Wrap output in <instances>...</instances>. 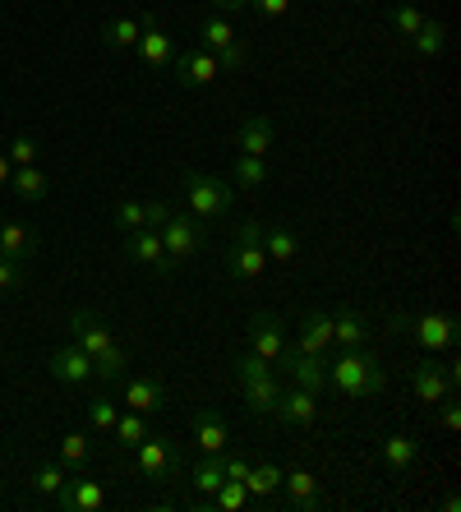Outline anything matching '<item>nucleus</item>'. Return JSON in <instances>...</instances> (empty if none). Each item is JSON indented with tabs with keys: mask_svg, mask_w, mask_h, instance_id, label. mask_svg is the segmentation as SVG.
I'll list each match as a JSON object with an SVG mask.
<instances>
[{
	"mask_svg": "<svg viewBox=\"0 0 461 512\" xmlns=\"http://www.w3.org/2000/svg\"><path fill=\"white\" fill-rule=\"evenodd\" d=\"M70 342H79L93 360V383H120L125 370H130V356H125V346L116 342L107 323L97 319L88 310H74L70 314Z\"/></svg>",
	"mask_w": 461,
	"mask_h": 512,
	"instance_id": "nucleus-1",
	"label": "nucleus"
},
{
	"mask_svg": "<svg viewBox=\"0 0 461 512\" xmlns=\"http://www.w3.org/2000/svg\"><path fill=\"white\" fill-rule=\"evenodd\" d=\"M328 383L342 397H379L388 388V374H383V360L369 356V351H342V356L328 365Z\"/></svg>",
	"mask_w": 461,
	"mask_h": 512,
	"instance_id": "nucleus-2",
	"label": "nucleus"
},
{
	"mask_svg": "<svg viewBox=\"0 0 461 512\" xmlns=\"http://www.w3.org/2000/svg\"><path fill=\"white\" fill-rule=\"evenodd\" d=\"M392 328H397V333H411V342L425 346L429 356L457 346V319H452V314H434V310H425V314H392Z\"/></svg>",
	"mask_w": 461,
	"mask_h": 512,
	"instance_id": "nucleus-3",
	"label": "nucleus"
},
{
	"mask_svg": "<svg viewBox=\"0 0 461 512\" xmlns=\"http://www.w3.org/2000/svg\"><path fill=\"white\" fill-rule=\"evenodd\" d=\"M180 190H185V203H190V213L199 217V222L231 213V203H236V190H231L226 180H217V176H199V171H190V176L180 180Z\"/></svg>",
	"mask_w": 461,
	"mask_h": 512,
	"instance_id": "nucleus-4",
	"label": "nucleus"
},
{
	"mask_svg": "<svg viewBox=\"0 0 461 512\" xmlns=\"http://www.w3.org/2000/svg\"><path fill=\"white\" fill-rule=\"evenodd\" d=\"M199 47L213 51L222 70H245V65H249V47L240 42L236 28L226 24L222 14H208V19L199 24Z\"/></svg>",
	"mask_w": 461,
	"mask_h": 512,
	"instance_id": "nucleus-5",
	"label": "nucleus"
},
{
	"mask_svg": "<svg viewBox=\"0 0 461 512\" xmlns=\"http://www.w3.org/2000/svg\"><path fill=\"white\" fill-rule=\"evenodd\" d=\"M157 236H162V250L176 268L203 250V227L194 213H166L162 222H157Z\"/></svg>",
	"mask_w": 461,
	"mask_h": 512,
	"instance_id": "nucleus-6",
	"label": "nucleus"
},
{
	"mask_svg": "<svg viewBox=\"0 0 461 512\" xmlns=\"http://www.w3.org/2000/svg\"><path fill=\"white\" fill-rule=\"evenodd\" d=\"M277 370H286V379L296 388H309V393H323L328 388V356H305L296 346H286L277 356Z\"/></svg>",
	"mask_w": 461,
	"mask_h": 512,
	"instance_id": "nucleus-7",
	"label": "nucleus"
},
{
	"mask_svg": "<svg viewBox=\"0 0 461 512\" xmlns=\"http://www.w3.org/2000/svg\"><path fill=\"white\" fill-rule=\"evenodd\" d=\"M222 268H226V277H236V282H263L268 254H263V245H254V240H231L222 250Z\"/></svg>",
	"mask_w": 461,
	"mask_h": 512,
	"instance_id": "nucleus-8",
	"label": "nucleus"
},
{
	"mask_svg": "<svg viewBox=\"0 0 461 512\" xmlns=\"http://www.w3.org/2000/svg\"><path fill=\"white\" fill-rule=\"evenodd\" d=\"M249 351L254 356H263L268 365H277V356L286 351V328L277 314L259 310V314H249Z\"/></svg>",
	"mask_w": 461,
	"mask_h": 512,
	"instance_id": "nucleus-9",
	"label": "nucleus"
},
{
	"mask_svg": "<svg viewBox=\"0 0 461 512\" xmlns=\"http://www.w3.org/2000/svg\"><path fill=\"white\" fill-rule=\"evenodd\" d=\"M171 74H176L180 88H208L217 74H222V65H217L213 51L194 47V51H180V56L171 60Z\"/></svg>",
	"mask_w": 461,
	"mask_h": 512,
	"instance_id": "nucleus-10",
	"label": "nucleus"
},
{
	"mask_svg": "<svg viewBox=\"0 0 461 512\" xmlns=\"http://www.w3.org/2000/svg\"><path fill=\"white\" fill-rule=\"evenodd\" d=\"M406 379H411V393L420 397L425 406H434V402H443L448 393H457L448 383V374H443V365H438L434 356L429 360H415V365H406Z\"/></svg>",
	"mask_w": 461,
	"mask_h": 512,
	"instance_id": "nucleus-11",
	"label": "nucleus"
},
{
	"mask_svg": "<svg viewBox=\"0 0 461 512\" xmlns=\"http://www.w3.org/2000/svg\"><path fill=\"white\" fill-rule=\"evenodd\" d=\"M272 416L282 420V425L291 429H309L314 420H319V393H309V388H282V397H277V411Z\"/></svg>",
	"mask_w": 461,
	"mask_h": 512,
	"instance_id": "nucleus-12",
	"label": "nucleus"
},
{
	"mask_svg": "<svg viewBox=\"0 0 461 512\" xmlns=\"http://www.w3.org/2000/svg\"><path fill=\"white\" fill-rule=\"evenodd\" d=\"M125 254H130L134 263H148L157 277H171V273H176V263L166 259V250H162V236H157V227L130 231V236H125Z\"/></svg>",
	"mask_w": 461,
	"mask_h": 512,
	"instance_id": "nucleus-13",
	"label": "nucleus"
},
{
	"mask_svg": "<svg viewBox=\"0 0 461 512\" xmlns=\"http://www.w3.org/2000/svg\"><path fill=\"white\" fill-rule=\"evenodd\" d=\"M102 503H107V489H102V480L83 476V471H79V480H65V489L56 494V508L60 512H97Z\"/></svg>",
	"mask_w": 461,
	"mask_h": 512,
	"instance_id": "nucleus-14",
	"label": "nucleus"
},
{
	"mask_svg": "<svg viewBox=\"0 0 461 512\" xmlns=\"http://www.w3.org/2000/svg\"><path fill=\"white\" fill-rule=\"evenodd\" d=\"M51 374H56L60 383H93V360H88V351H83L79 342H60L56 351H51Z\"/></svg>",
	"mask_w": 461,
	"mask_h": 512,
	"instance_id": "nucleus-15",
	"label": "nucleus"
},
{
	"mask_svg": "<svg viewBox=\"0 0 461 512\" xmlns=\"http://www.w3.org/2000/svg\"><path fill=\"white\" fill-rule=\"evenodd\" d=\"M120 383H125V406L139 411V416H153V411L166 406V388H162V379H153V374H125Z\"/></svg>",
	"mask_w": 461,
	"mask_h": 512,
	"instance_id": "nucleus-16",
	"label": "nucleus"
},
{
	"mask_svg": "<svg viewBox=\"0 0 461 512\" xmlns=\"http://www.w3.org/2000/svg\"><path fill=\"white\" fill-rule=\"evenodd\" d=\"M226 443H231L226 420L217 416V411H208V406H199V411H194V448H199L203 457H217Z\"/></svg>",
	"mask_w": 461,
	"mask_h": 512,
	"instance_id": "nucleus-17",
	"label": "nucleus"
},
{
	"mask_svg": "<svg viewBox=\"0 0 461 512\" xmlns=\"http://www.w3.org/2000/svg\"><path fill=\"white\" fill-rule=\"evenodd\" d=\"M139 453V471L148 480H162L176 471V453H171V439H162V434H148V439L134 448Z\"/></svg>",
	"mask_w": 461,
	"mask_h": 512,
	"instance_id": "nucleus-18",
	"label": "nucleus"
},
{
	"mask_svg": "<svg viewBox=\"0 0 461 512\" xmlns=\"http://www.w3.org/2000/svg\"><path fill=\"white\" fill-rule=\"evenodd\" d=\"M328 346H332V314L309 310L305 319H300L296 351H305V356H328Z\"/></svg>",
	"mask_w": 461,
	"mask_h": 512,
	"instance_id": "nucleus-19",
	"label": "nucleus"
},
{
	"mask_svg": "<svg viewBox=\"0 0 461 512\" xmlns=\"http://www.w3.org/2000/svg\"><path fill=\"white\" fill-rule=\"evenodd\" d=\"M282 489H286V503H291V508H300V512L323 508V489H319V476H314V471H286Z\"/></svg>",
	"mask_w": 461,
	"mask_h": 512,
	"instance_id": "nucleus-20",
	"label": "nucleus"
},
{
	"mask_svg": "<svg viewBox=\"0 0 461 512\" xmlns=\"http://www.w3.org/2000/svg\"><path fill=\"white\" fill-rule=\"evenodd\" d=\"M0 254L28 268V263H33V254H37V231L28 227V222H10V217H5V231H0Z\"/></svg>",
	"mask_w": 461,
	"mask_h": 512,
	"instance_id": "nucleus-21",
	"label": "nucleus"
},
{
	"mask_svg": "<svg viewBox=\"0 0 461 512\" xmlns=\"http://www.w3.org/2000/svg\"><path fill=\"white\" fill-rule=\"evenodd\" d=\"M236 139H240V153L263 157L272 148V116H268V111H249V116L240 120Z\"/></svg>",
	"mask_w": 461,
	"mask_h": 512,
	"instance_id": "nucleus-22",
	"label": "nucleus"
},
{
	"mask_svg": "<svg viewBox=\"0 0 461 512\" xmlns=\"http://www.w3.org/2000/svg\"><path fill=\"white\" fill-rule=\"evenodd\" d=\"M263 254H268V263H296L300 236L286 222H263Z\"/></svg>",
	"mask_w": 461,
	"mask_h": 512,
	"instance_id": "nucleus-23",
	"label": "nucleus"
},
{
	"mask_svg": "<svg viewBox=\"0 0 461 512\" xmlns=\"http://www.w3.org/2000/svg\"><path fill=\"white\" fill-rule=\"evenodd\" d=\"M240 397H245L249 416L268 420L272 411H277V397H282V383H277V374H268V379H249V383H240Z\"/></svg>",
	"mask_w": 461,
	"mask_h": 512,
	"instance_id": "nucleus-24",
	"label": "nucleus"
},
{
	"mask_svg": "<svg viewBox=\"0 0 461 512\" xmlns=\"http://www.w3.org/2000/svg\"><path fill=\"white\" fill-rule=\"evenodd\" d=\"M365 342H369L365 314H355V310L332 314V346H342V351H360Z\"/></svg>",
	"mask_w": 461,
	"mask_h": 512,
	"instance_id": "nucleus-25",
	"label": "nucleus"
},
{
	"mask_svg": "<svg viewBox=\"0 0 461 512\" xmlns=\"http://www.w3.org/2000/svg\"><path fill=\"white\" fill-rule=\"evenodd\" d=\"M139 51L143 60L153 65V70H166L171 65V56H176V47H171V37L162 33V28L153 24V19H143V33H139Z\"/></svg>",
	"mask_w": 461,
	"mask_h": 512,
	"instance_id": "nucleus-26",
	"label": "nucleus"
},
{
	"mask_svg": "<svg viewBox=\"0 0 461 512\" xmlns=\"http://www.w3.org/2000/svg\"><path fill=\"white\" fill-rule=\"evenodd\" d=\"M415 457H420V443L411 439V434H392V439H383V466H388L392 476H406L415 466Z\"/></svg>",
	"mask_w": 461,
	"mask_h": 512,
	"instance_id": "nucleus-27",
	"label": "nucleus"
},
{
	"mask_svg": "<svg viewBox=\"0 0 461 512\" xmlns=\"http://www.w3.org/2000/svg\"><path fill=\"white\" fill-rule=\"evenodd\" d=\"M282 466L277 462H254L249 466V476H245V489H249V499H272L277 489H282Z\"/></svg>",
	"mask_w": 461,
	"mask_h": 512,
	"instance_id": "nucleus-28",
	"label": "nucleus"
},
{
	"mask_svg": "<svg viewBox=\"0 0 461 512\" xmlns=\"http://www.w3.org/2000/svg\"><path fill=\"white\" fill-rule=\"evenodd\" d=\"M10 190L19 194L24 203H42L51 194V180L42 176L37 167H14V176H10Z\"/></svg>",
	"mask_w": 461,
	"mask_h": 512,
	"instance_id": "nucleus-29",
	"label": "nucleus"
},
{
	"mask_svg": "<svg viewBox=\"0 0 461 512\" xmlns=\"http://www.w3.org/2000/svg\"><path fill=\"white\" fill-rule=\"evenodd\" d=\"M411 51H415L420 60L443 56V51H448V28L438 24V19H425V24H420V33L411 37Z\"/></svg>",
	"mask_w": 461,
	"mask_h": 512,
	"instance_id": "nucleus-30",
	"label": "nucleus"
},
{
	"mask_svg": "<svg viewBox=\"0 0 461 512\" xmlns=\"http://www.w3.org/2000/svg\"><path fill=\"white\" fill-rule=\"evenodd\" d=\"M153 429H148V416H139V411H120L116 429H111V439H116V448H139L143 439H148Z\"/></svg>",
	"mask_w": 461,
	"mask_h": 512,
	"instance_id": "nucleus-31",
	"label": "nucleus"
},
{
	"mask_svg": "<svg viewBox=\"0 0 461 512\" xmlns=\"http://www.w3.org/2000/svg\"><path fill=\"white\" fill-rule=\"evenodd\" d=\"M88 457H93V448H88V434H79V429H70L65 439H60V466L65 471H88Z\"/></svg>",
	"mask_w": 461,
	"mask_h": 512,
	"instance_id": "nucleus-32",
	"label": "nucleus"
},
{
	"mask_svg": "<svg viewBox=\"0 0 461 512\" xmlns=\"http://www.w3.org/2000/svg\"><path fill=\"white\" fill-rule=\"evenodd\" d=\"M222 480H226V471H222V462H217V457H199V462L190 466V485L199 489L203 499H213Z\"/></svg>",
	"mask_w": 461,
	"mask_h": 512,
	"instance_id": "nucleus-33",
	"label": "nucleus"
},
{
	"mask_svg": "<svg viewBox=\"0 0 461 512\" xmlns=\"http://www.w3.org/2000/svg\"><path fill=\"white\" fill-rule=\"evenodd\" d=\"M249 503V489H245V480H222L217 485V494L213 499H203V508H222V512H240Z\"/></svg>",
	"mask_w": 461,
	"mask_h": 512,
	"instance_id": "nucleus-34",
	"label": "nucleus"
},
{
	"mask_svg": "<svg viewBox=\"0 0 461 512\" xmlns=\"http://www.w3.org/2000/svg\"><path fill=\"white\" fill-rule=\"evenodd\" d=\"M231 176H236V185H245V190H259V185H268V162L240 153L236 167H231Z\"/></svg>",
	"mask_w": 461,
	"mask_h": 512,
	"instance_id": "nucleus-35",
	"label": "nucleus"
},
{
	"mask_svg": "<svg viewBox=\"0 0 461 512\" xmlns=\"http://www.w3.org/2000/svg\"><path fill=\"white\" fill-rule=\"evenodd\" d=\"M65 480H70V471L60 462H47L33 471V494H42V499H56L60 489H65Z\"/></svg>",
	"mask_w": 461,
	"mask_h": 512,
	"instance_id": "nucleus-36",
	"label": "nucleus"
},
{
	"mask_svg": "<svg viewBox=\"0 0 461 512\" xmlns=\"http://www.w3.org/2000/svg\"><path fill=\"white\" fill-rule=\"evenodd\" d=\"M139 33H143V19H111V24H102V37L111 47H139Z\"/></svg>",
	"mask_w": 461,
	"mask_h": 512,
	"instance_id": "nucleus-37",
	"label": "nucleus"
},
{
	"mask_svg": "<svg viewBox=\"0 0 461 512\" xmlns=\"http://www.w3.org/2000/svg\"><path fill=\"white\" fill-rule=\"evenodd\" d=\"M116 420H120V406L111 402V397H93V402H88V425H93L97 434H111Z\"/></svg>",
	"mask_w": 461,
	"mask_h": 512,
	"instance_id": "nucleus-38",
	"label": "nucleus"
},
{
	"mask_svg": "<svg viewBox=\"0 0 461 512\" xmlns=\"http://www.w3.org/2000/svg\"><path fill=\"white\" fill-rule=\"evenodd\" d=\"M116 227L130 236V231H139V227H148V203H139V199H120L116 203Z\"/></svg>",
	"mask_w": 461,
	"mask_h": 512,
	"instance_id": "nucleus-39",
	"label": "nucleus"
},
{
	"mask_svg": "<svg viewBox=\"0 0 461 512\" xmlns=\"http://www.w3.org/2000/svg\"><path fill=\"white\" fill-rule=\"evenodd\" d=\"M231 374H236V383H249V379H268V374H277V365H268L263 356H236L231 360Z\"/></svg>",
	"mask_w": 461,
	"mask_h": 512,
	"instance_id": "nucleus-40",
	"label": "nucleus"
},
{
	"mask_svg": "<svg viewBox=\"0 0 461 512\" xmlns=\"http://www.w3.org/2000/svg\"><path fill=\"white\" fill-rule=\"evenodd\" d=\"M388 24L397 28V37H406V42H411V37L420 33V24H425V14L415 10V5H392V10H388Z\"/></svg>",
	"mask_w": 461,
	"mask_h": 512,
	"instance_id": "nucleus-41",
	"label": "nucleus"
},
{
	"mask_svg": "<svg viewBox=\"0 0 461 512\" xmlns=\"http://www.w3.org/2000/svg\"><path fill=\"white\" fill-rule=\"evenodd\" d=\"M438 406V425H443V434H457L461 429V402H457V393H448L443 402H434Z\"/></svg>",
	"mask_w": 461,
	"mask_h": 512,
	"instance_id": "nucleus-42",
	"label": "nucleus"
},
{
	"mask_svg": "<svg viewBox=\"0 0 461 512\" xmlns=\"http://www.w3.org/2000/svg\"><path fill=\"white\" fill-rule=\"evenodd\" d=\"M24 282H28L24 263H14V259H5V254H0V291H19Z\"/></svg>",
	"mask_w": 461,
	"mask_h": 512,
	"instance_id": "nucleus-43",
	"label": "nucleus"
},
{
	"mask_svg": "<svg viewBox=\"0 0 461 512\" xmlns=\"http://www.w3.org/2000/svg\"><path fill=\"white\" fill-rule=\"evenodd\" d=\"M5 157H10L14 167H33V162H37V143L28 139V134H19V139L5 148Z\"/></svg>",
	"mask_w": 461,
	"mask_h": 512,
	"instance_id": "nucleus-44",
	"label": "nucleus"
},
{
	"mask_svg": "<svg viewBox=\"0 0 461 512\" xmlns=\"http://www.w3.org/2000/svg\"><path fill=\"white\" fill-rule=\"evenodd\" d=\"M249 10H259L263 19H282L291 10V0H249Z\"/></svg>",
	"mask_w": 461,
	"mask_h": 512,
	"instance_id": "nucleus-45",
	"label": "nucleus"
},
{
	"mask_svg": "<svg viewBox=\"0 0 461 512\" xmlns=\"http://www.w3.org/2000/svg\"><path fill=\"white\" fill-rule=\"evenodd\" d=\"M213 5V14H240V10H249V0H208Z\"/></svg>",
	"mask_w": 461,
	"mask_h": 512,
	"instance_id": "nucleus-46",
	"label": "nucleus"
},
{
	"mask_svg": "<svg viewBox=\"0 0 461 512\" xmlns=\"http://www.w3.org/2000/svg\"><path fill=\"white\" fill-rule=\"evenodd\" d=\"M10 176H14V162L0 153V190H10Z\"/></svg>",
	"mask_w": 461,
	"mask_h": 512,
	"instance_id": "nucleus-47",
	"label": "nucleus"
},
{
	"mask_svg": "<svg viewBox=\"0 0 461 512\" xmlns=\"http://www.w3.org/2000/svg\"><path fill=\"white\" fill-rule=\"evenodd\" d=\"M0 231H5V217H0Z\"/></svg>",
	"mask_w": 461,
	"mask_h": 512,
	"instance_id": "nucleus-48",
	"label": "nucleus"
},
{
	"mask_svg": "<svg viewBox=\"0 0 461 512\" xmlns=\"http://www.w3.org/2000/svg\"><path fill=\"white\" fill-rule=\"evenodd\" d=\"M355 5H360V0H355Z\"/></svg>",
	"mask_w": 461,
	"mask_h": 512,
	"instance_id": "nucleus-49",
	"label": "nucleus"
}]
</instances>
